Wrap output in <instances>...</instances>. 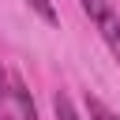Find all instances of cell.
Wrapping results in <instances>:
<instances>
[{"mask_svg":"<svg viewBox=\"0 0 120 120\" xmlns=\"http://www.w3.org/2000/svg\"><path fill=\"white\" fill-rule=\"evenodd\" d=\"M82 4V11L90 15V22L98 26V34H101V41L109 45V52L120 60V15H116V8L109 4V0H79Z\"/></svg>","mask_w":120,"mask_h":120,"instance_id":"1","label":"cell"},{"mask_svg":"<svg viewBox=\"0 0 120 120\" xmlns=\"http://www.w3.org/2000/svg\"><path fill=\"white\" fill-rule=\"evenodd\" d=\"M8 82H11V101L19 105V120H38V109H34V98H30L26 82L19 75H8Z\"/></svg>","mask_w":120,"mask_h":120,"instance_id":"2","label":"cell"},{"mask_svg":"<svg viewBox=\"0 0 120 120\" xmlns=\"http://www.w3.org/2000/svg\"><path fill=\"white\" fill-rule=\"evenodd\" d=\"M0 120H15V112H11V82H8L4 64H0Z\"/></svg>","mask_w":120,"mask_h":120,"instance_id":"3","label":"cell"},{"mask_svg":"<svg viewBox=\"0 0 120 120\" xmlns=\"http://www.w3.org/2000/svg\"><path fill=\"white\" fill-rule=\"evenodd\" d=\"M86 112H90V120H120L101 98H94V94H86Z\"/></svg>","mask_w":120,"mask_h":120,"instance_id":"4","label":"cell"},{"mask_svg":"<svg viewBox=\"0 0 120 120\" xmlns=\"http://www.w3.org/2000/svg\"><path fill=\"white\" fill-rule=\"evenodd\" d=\"M52 112H56V120H82V116L75 112V105H71L68 94H56V98H52Z\"/></svg>","mask_w":120,"mask_h":120,"instance_id":"5","label":"cell"},{"mask_svg":"<svg viewBox=\"0 0 120 120\" xmlns=\"http://www.w3.org/2000/svg\"><path fill=\"white\" fill-rule=\"evenodd\" d=\"M26 4H30L45 22H56V8H52V0H26Z\"/></svg>","mask_w":120,"mask_h":120,"instance_id":"6","label":"cell"}]
</instances>
